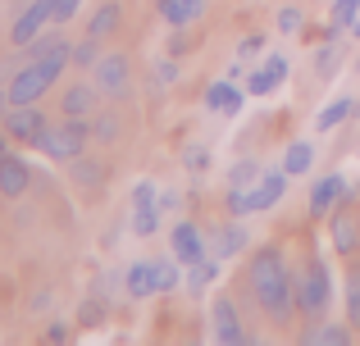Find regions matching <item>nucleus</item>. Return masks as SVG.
<instances>
[{
    "label": "nucleus",
    "instance_id": "1",
    "mask_svg": "<svg viewBox=\"0 0 360 346\" xmlns=\"http://www.w3.org/2000/svg\"><path fill=\"white\" fill-rule=\"evenodd\" d=\"M251 292L274 324H288L297 310V274L283 265L278 246H260L251 260Z\"/></svg>",
    "mask_w": 360,
    "mask_h": 346
},
{
    "label": "nucleus",
    "instance_id": "2",
    "mask_svg": "<svg viewBox=\"0 0 360 346\" xmlns=\"http://www.w3.org/2000/svg\"><path fill=\"white\" fill-rule=\"evenodd\" d=\"M69 46H51L46 55H32V64H23V69L14 73V82H9V105H37V100L46 96V91L60 82V73L69 69Z\"/></svg>",
    "mask_w": 360,
    "mask_h": 346
},
{
    "label": "nucleus",
    "instance_id": "3",
    "mask_svg": "<svg viewBox=\"0 0 360 346\" xmlns=\"http://www.w3.org/2000/svg\"><path fill=\"white\" fill-rule=\"evenodd\" d=\"M87 142H91V124H87V119H69V114H64V124H46L41 128L37 151H46L51 160L73 164L82 151H87Z\"/></svg>",
    "mask_w": 360,
    "mask_h": 346
},
{
    "label": "nucleus",
    "instance_id": "4",
    "mask_svg": "<svg viewBox=\"0 0 360 346\" xmlns=\"http://www.w3.org/2000/svg\"><path fill=\"white\" fill-rule=\"evenodd\" d=\"M328 296H333V278H328V265L319 255L306 260V269L297 274V310L306 319H324Z\"/></svg>",
    "mask_w": 360,
    "mask_h": 346
},
{
    "label": "nucleus",
    "instance_id": "5",
    "mask_svg": "<svg viewBox=\"0 0 360 346\" xmlns=\"http://www.w3.org/2000/svg\"><path fill=\"white\" fill-rule=\"evenodd\" d=\"M178 287V269L169 260H141L128 269V292L132 296H155V292H174Z\"/></svg>",
    "mask_w": 360,
    "mask_h": 346
},
{
    "label": "nucleus",
    "instance_id": "6",
    "mask_svg": "<svg viewBox=\"0 0 360 346\" xmlns=\"http://www.w3.org/2000/svg\"><path fill=\"white\" fill-rule=\"evenodd\" d=\"M91 69H96V91H105L110 100H123L132 91V73H128V60H123V55H101Z\"/></svg>",
    "mask_w": 360,
    "mask_h": 346
},
{
    "label": "nucleus",
    "instance_id": "7",
    "mask_svg": "<svg viewBox=\"0 0 360 346\" xmlns=\"http://www.w3.org/2000/svg\"><path fill=\"white\" fill-rule=\"evenodd\" d=\"M41 128H46V114H41L37 105H9V109H5V133H9V142L37 146Z\"/></svg>",
    "mask_w": 360,
    "mask_h": 346
},
{
    "label": "nucleus",
    "instance_id": "8",
    "mask_svg": "<svg viewBox=\"0 0 360 346\" xmlns=\"http://www.w3.org/2000/svg\"><path fill=\"white\" fill-rule=\"evenodd\" d=\"M352 196V187H347V178L342 173H328V178H319L315 182V192H310V214L315 219H328V214L338 210V205Z\"/></svg>",
    "mask_w": 360,
    "mask_h": 346
},
{
    "label": "nucleus",
    "instance_id": "9",
    "mask_svg": "<svg viewBox=\"0 0 360 346\" xmlns=\"http://www.w3.org/2000/svg\"><path fill=\"white\" fill-rule=\"evenodd\" d=\"M160 228V214H155V182H137L132 187V232H141V237H150V232Z\"/></svg>",
    "mask_w": 360,
    "mask_h": 346
},
{
    "label": "nucleus",
    "instance_id": "10",
    "mask_svg": "<svg viewBox=\"0 0 360 346\" xmlns=\"http://www.w3.org/2000/svg\"><path fill=\"white\" fill-rule=\"evenodd\" d=\"M51 18H55V14H51V0H32V5L18 14V23H14V32H9V41H14V46H32L37 32H41Z\"/></svg>",
    "mask_w": 360,
    "mask_h": 346
},
{
    "label": "nucleus",
    "instance_id": "11",
    "mask_svg": "<svg viewBox=\"0 0 360 346\" xmlns=\"http://www.w3.org/2000/svg\"><path fill=\"white\" fill-rule=\"evenodd\" d=\"M328 223H333V251L338 255H356L360 251V219L352 210H333Z\"/></svg>",
    "mask_w": 360,
    "mask_h": 346
},
{
    "label": "nucleus",
    "instance_id": "12",
    "mask_svg": "<svg viewBox=\"0 0 360 346\" xmlns=\"http://www.w3.org/2000/svg\"><path fill=\"white\" fill-rule=\"evenodd\" d=\"M210 324H214V338H219L224 346H238V342H246V333H242V324H238V310H233V301H229V296H219V301H214Z\"/></svg>",
    "mask_w": 360,
    "mask_h": 346
},
{
    "label": "nucleus",
    "instance_id": "13",
    "mask_svg": "<svg viewBox=\"0 0 360 346\" xmlns=\"http://www.w3.org/2000/svg\"><path fill=\"white\" fill-rule=\"evenodd\" d=\"M283 187H288V169H264V173H260V182L251 187V201H255V214L274 210V205H278V196H283Z\"/></svg>",
    "mask_w": 360,
    "mask_h": 346
},
{
    "label": "nucleus",
    "instance_id": "14",
    "mask_svg": "<svg viewBox=\"0 0 360 346\" xmlns=\"http://www.w3.org/2000/svg\"><path fill=\"white\" fill-rule=\"evenodd\" d=\"M60 109H64L69 119H91V114H96V87H87V82H73V87H64Z\"/></svg>",
    "mask_w": 360,
    "mask_h": 346
},
{
    "label": "nucleus",
    "instance_id": "15",
    "mask_svg": "<svg viewBox=\"0 0 360 346\" xmlns=\"http://www.w3.org/2000/svg\"><path fill=\"white\" fill-rule=\"evenodd\" d=\"M27 187H32V169L18 155H5L0 160V196H23Z\"/></svg>",
    "mask_w": 360,
    "mask_h": 346
},
{
    "label": "nucleus",
    "instance_id": "16",
    "mask_svg": "<svg viewBox=\"0 0 360 346\" xmlns=\"http://www.w3.org/2000/svg\"><path fill=\"white\" fill-rule=\"evenodd\" d=\"M174 255L183 260L187 269H192L196 260H205V241H201V232H196V223H178L174 228Z\"/></svg>",
    "mask_w": 360,
    "mask_h": 346
},
{
    "label": "nucleus",
    "instance_id": "17",
    "mask_svg": "<svg viewBox=\"0 0 360 346\" xmlns=\"http://www.w3.org/2000/svg\"><path fill=\"white\" fill-rule=\"evenodd\" d=\"M119 18H123V9H119V0H105V5L96 9V14L87 18V36H96V41H105L110 32L119 27Z\"/></svg>",
    "mask_w": 360,
    "mask_h": 346
},
{
    "label": "nucleus",
    "instance_id": "18",
    "mask_svg": "<svg viewBox=\"0 0 360 346\" xmlns=\"http://www.w3.org/2000/svg\"><path fill=\"white\" fill-rule=\"evenodd\" d=\"M301 342L306 346H347L352 342V328H342V324H315V328L301 333Z\"/></svg>",
    "mask_w": 360,
    "mask_h": 346
},
{
    "label": "nucleus",
    "instance_id": "19",
    "mask_svg": "<svg viewBox=\"0 0 360 346\" xmlns=\"http://www.w3.org/2000/svg\"><path fill=\"white\" fill-rule=\"evenodd\" d=\"M205 105L219 109V114H238L242 109V91L233 87V82H214V87L205 91Z\"/></svg>",
    "mask_w": 360,
    "mask_h": 346
},
{
    "label": "nucleus",
    "instance_id": "20",
    "mask_svg": "<svg viewBox=\"0 0 360 346\" xmlns=\"http://www.w3.org/2000/svg\"><path fill=\"white\" fill-rule=\"evenodd\" d=\"M238 251H246V228L242 223H224V228L214 232V255L229 260V255H238Z\"/></svg>",
    "mask_w": 360,
    "mask_h": 346
},
{
    "label": "nucleus",
    "instance_id": "21",
    "mask_svg": "<svg viewBox=\"0 0 360 346\" xmlns=\"http://www.w3.org/2000/svg\"><path fill=\"white\" fill-rule=\"evenodd\" d=\"M201 5H205V0H160V14H165L174 27H187V23H196Z\"/></svg>",
    "mask_w": 360,
    "mask_h": 346
},
{
    "label": "nucleus",
    "instance_id": "22",
    "mask_svg": "<svg viewBox=\"0 0 360 346\" xmlns=\"http://www.w3.org/2000/svg\"><path fill=\"white\" fill-rule=\"evenodd\" d=\"M260 164H255V160H238V164H233V169H229V192H246V187H255V182H260Z\"/></svg>",
    "mask_w": 360,
    "mask_h": 346
},
{
    "label": "nucleus",
    "instance_id": "23",
    "mask_svg": "<svg viewBox=\"0 0 360 346\" xmlns=\"http://www.w3.org/2000/svg\"><path fill=\"white\" fill-rule=\"evenodd\" d=\"M310 160H315V151H310V142H292L288 155H283V169H288V178H301L310 169Z\"/></svg>",
    "mask_w": 360,
    "mask_h": 346
},
{
    "label": "nucleus",
    "instance_id": "24",
    "mask_svg": "<svg viewBox=\"0 0 360 346\" xmlns=\"http://www.w3.org/2000/svg\"><path fill=\"white\" fill-rule=\"evenodd\" d=\"M352 109H356V100H352V96L333 100V105H328V109H319L315 128H319V133H328V128H338V124H342V119H352Z\"/></svg>",
    "mask_w": 360,
    "mask_h": 346
},
{
    "label": "nucleus",
    "instance_id": "25",
    "mask_svg": "<svg viewBox=\"0 0 360 346\" xmlns=\"http://www.w3.org/2000/svg\"><path fill=\"white\" fill-rule=\"evenodd\" d=\"M73 178H78L82 187H96L101 178H105V164H101V160H87V155H78V160H73Z\"/></svg>",
    "mask_w": 360,
    "mask_h": 346
},
{
    "label": "nucleus",
    "instance_id": "26",
    "mask_svg": "<svg viewBox=\"0 0 360 346\" xmlns=\"http://www.w3.org/2000/svg\"><path fill=\"white\" fill-rule=\"evenodd\" d=\"M96 36H82L78 46H69V60H73V69H87V64H96L101 60V51H96Z\"/></svg>",
    "mask_w": 360,
    "mask_h": 346
},
{
    "label": "nucleus",
    "instance_id": "27",
    "mask_svg": "<svg viewBox=\"0 0 360 346\" xmlns=\"http://www.w3.org/2000/svg\"><path fill=\"white\" fill-rule=\"evenodd\" d=\"M119 133H123L119 114H96L91 119V137H96V142H119Z\"/></svg>",
    "mask_w": 360,
    "mask_h": 346
},
{
    "label": "nucleus",
    "instance_id": "28",
    "mask_svg": "<svg viewBox=\"0 0 360 346\" xmlns=\"http://www.w3.org/2000/svg\"><path fill=\"white\" fill-rule=\"evenodd\" d=\"M214 278H219V260H196V265H192V278H187V287H192V292H201V287L214 283Z\"/></svg>",
    "mask_w": 360,
    "mask_h": 346
},
{
    "label": "nucleus",
    "instance_id": "29",
    "mask_svg": "<svg viewBox=\"0 0 360 346\" xmlns=\"http://www.w3.org/2000/svg\"><path fill=\"white\" fill-rule=\"evenodd\" d=\"M274 87H278V78L269 73V64H264L260 73H251V78H246V91H251V96H269Z\"/></svg>",
    "mask_w": 360,
    "mask_h": 346
},
{
    "label": "nucleus",
    "instance_id": "30",
    "mask_svg": "<svg viewBox=\"0 0 360 346\" xmlns=\"http://www.w3.org/2000/svg\"><path fill=\"white\" fill-rule=\"evenodd\" d=\"M360 18V0H338L333 5V27H352Z\"/></svg>",
    "mask_w": 360,
    "mask_h": 346
},
{
    "label": "nucleus",
    "instance_id": "31",
    "mask_svg": "<svg viewBox=\"0 0 360 346\" xmlns=\"http://www.w3.org/2000/svg\"><path fill=\"white\" fill-rule=\"evenodd\" d=\"M229 210H233V219H246V214H255L251 187H246V192H229Z\"/></svg>",
    "mask_w": 360,
    "mask_h": 346
},
{
    "label": "nucleus",
    "instance_id": "32",
    "mask_svg": "<svg viewBox=\"0 0 360 346\" xmlns=\"http://www.w3.org/2000/svg\"><path fill=\"white\" fill-rule=\"evenodd\" d=\"M347 319L360 324V274L347 278Z\"/></svg>",
    "mask_w": 360,
    "mask_h": 346
},
{
    "label": "nucleus",
    "instance_id": "33",
    "mask_svg": "<svg viewBox=\"0 0 360 346\" xmlns=\"http://www.w3.org/2000/svg\"><path fill=\"white\" fill-rule=\"evenodd\" d=\"M301 23H306V18H301V9H278V27H283V32H301Z\"/></svg>",
    "mask_w": 360,
    "mask_h": 346
},
{
    "label": "nucleus",
    "instance_id": "34",
    "mask_svg": "<svg viewBox=\"0 0 360 346\" xmlns=\"http://www.w3.org/2000/svg\"><path fill=\"white\" fill-rule=\"evenodd\" d=\"M82 0H51V14H55V23H69L73 18V9H78Z\"/></svg>",
    "mask_w": 360,
    "mask_h": 346
},
{
    "label": "nucleus",
    "instance_id": "35",
    "mask_svg": "<svg viewBox=\"0 0 360 346\" xmlns=\"http://www.w3.org/2000/svg\"><path fill=\"white\" fill-rule=\"evenodd\" d=\"M260 51H264V36L260 32H255V36H242V46H238L242 60H251V55H260Z\"/></svg>",
    "mask_w": 360,
    "mask_h": 346
},
{
    "label": "nucleus",
    "instance_id": "36",
    "mask_svg": "<svg viewBox=\"0 0 360 346\" xmlns=\"http://www.w3.org/2000/svg\"><path fill=\"white\" fill-rule=\"evenodd\" d=\"M319 78H328V73H333V64H338V46H328V51H319Z\"/></svg>",
    "mask_w": 360,
    "mask_h": 346
},
{
    "label": "nucleus",
    "instance_id": "37",
    "mask_svg": "<svg viewBox=\"0 0 360 346\" xmlns=\"http://www.w3.org/2000/svg\"><path fill=\"white\" fill-rule=\"evenodd\" d=\"M78 319H82V324H101V319H105V305H101V301H87Z\"/></svg>",
    "mask_w": 360,
    "mask_h": 346
},
{
    "label": "nucleus",
    "instance_id": "38",
    "mask_svg": "<svg viewBox=\"0 0 360 346\" xmlns=\"http://www.w3.org/2000/svg\"><path fill=\"white\" fill-rule=\"evenodd\" d=\"M187 169H205V151H201V146H192V151H187Z\"/></svg>",
    "mask_w": 360,
    "mask_h": 346
},
{
    "label": "nucleus",
    "instance_id": "39",
    "mask_svg": "<svg viewBox=\"0 0 360 346\" xmlns=\"http://www.w3.org/2000/svg\"><path fill=\"white\" fill-rule=\"evenodd\" d=\"M183 46H187V41H183V27H178V32L169 36V55H178V51H183Z\"/></svg>",
    "mask_w": 360,
    "mask_h": 346
},
{
    "label": "nucleus",
    "instance_id": "40",
    "mask_svg": "<svg viewBox=\"0 0 360 346\" xmlns=\"http://www.w3.org/2000/svg\"><path fill=\"white\" fill-rule=\"evenodd\" d=\"M5 109H9V91H0V119H5Z\"/></svg>",
    "mask_w": 360,
    "mask_h": 346
},
{
    "label": "nucleus",
    "instance_id": "41",
    "mask_svg": "<svg viewBox=\"0 0 360 346\" xmlns=\"http://www.w3.org/2000/svg\"><path fill=\"white\" fill-rule=\"evenodd\" d=\"M5 155H9V142H0V160H5Z\"/></svg>",
    "mask_w": 360,
    "mask_h": 346
},
{
    "label": "nucleus",
    "instance_id": "42",
    "mask_svg": "<svg viewBox=\"0 0 360 346\" xmlns=\"http://www.w3.org/2000/svg\"><path fill=\"white\" fill-rule=\"evenodd\" d=\"M352 32H356V36H360V18H356V23H352Z\"/></svg>",
    "mask_w": 360,
    "mask_h": 346
},
{
    "label": "nucleus",
    "instance_id": "43",
    "mask_svg": "<svg viewBox=\"0 0 360 346\" xmlns=\"http://www.w3.org/2000/svg\"><path fill=\"white\" fill-rule=\"evenodd\" d=\"M356 274H360V269H356Z\"/></svg>",
    "mask_w": 360,
    "mask_h": 346
}]
</instances>
